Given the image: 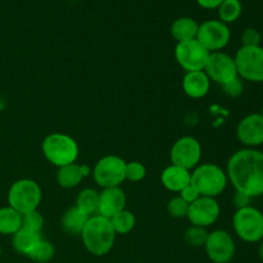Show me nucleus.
<instances>
[{"label":"nucleus","mask_w":263,"mask_h":263,"mask_svg":"<svg viewBox=\"0 0 263 263\" xmlns=\"http://www.w3.org/2000/svg\"><path fill=\"white\" fill-rule=\"evenodd\" d=\"M229 181L235 192L252 199L263 195V152L243 148L230 157L226 168Z\"/></svg>","instance_id":"f257e3e1"},{"label":"nucleus","mask_w":263,"mask_h":263,"mask_svg":"<svg viewBox=\"0 0 263 263\" xmlns=\"http://www.w3.org/2000/svg\"><path fill=\"white\" fill-rule=\"evenodd\" d=\"M204 72L210 77L211 81L216 82L221 86L239 77L234 57L229 55L228 53H223V51H215V53L210 54L207 64L204 67Z\"/></svg>","instance_id":"ddd939ff"},{"label":"nucleus","mask_w":263,"mask_h":263,"mask_svg":"<svg viewBox=\"0 0 263 263\" xmlns=\"http://www.w3.org/2000/svg\"><path fill=\"white\" fill-rule=\"evenodd\" d=\"M110 225H112L113 230H115L116 235L121 234V235H126V234L131 233L136 225V218L131 211L125 210L120 211L116 213L115 216L109 218Z\"/></svg>","instance_id":"393cba45"},{"label":"nucleus","mask_w":263,"mask_h":263,"mask_svg":"<svg viewBox=\"0 0 263 263\" xmlns=\"http://www.w3.org/2000/svg\"><path fill=\"white\" fill-rule=\"evenodd\" d=\"M98 200H99V193L95 189L81 190L76 198V207L87 216L98 215Z\"/></svg>","instance_id":"b1692460"},{"label":"nucleus","mask_w":263,"mask_h":263,"mask_svg":"<svg viewBox=\"0 0 263 263\" xmlns=\"http://www.w3.org/2000/svg\"><path fill=\"white\" fill-rule=\"evenodd\" d=\"M126 207V194L120 186L107 187L99 193V200H98V215L105 218H110L118 213L120 211L125 210Z\"/></svg>","instance_id":"dca6fc26"},{"label":"nucleus","mask_w":263,"mask_h":263,"mask_svg":"<svg viewBox=\"0 0 263 263\" xmlns=\"http://www.w3.org/2000/svg\"><path fill=\"white\" fill-rule=\"evenodd\" d=\"M236 138L244 148L257 149L263 145V117L261 113H249L236 127Z\"/></svg>","instance_id":"2eb2a0df"},{"label":"nucleus","mask_w":263,"mask_h":263,"mask_svg":"<svg viewBox=\"0 0 263 263\" xmlns=\"http://www.w3.org/2000/svg\"><path fill=\"white\" fill-rule=\"evenodd\" d=\"M251 200L252 198L248 197V195L243 194V193L240 192H235V194H234L233 197V204L235 205L236 210H239V208H244L251 205Z\"/></svg>","instance_id":"f704fd0d"},{"label":"nucleus","mask_w":263,"mask_h":263,"mask_svg":"<svg viewBox=\"0 0 263 263\" xmlns=\"http://www.w3.org/2000/svg\"><path fill=\"white\" fill-rule=\"evenodd\" d=\"M222 90L228 97L231 98H238L243 94L244 91V84H243V80L240 77H236V79L231 80L229 81L228 84L222 85Z\"/></svg>","instance_id":"473e14b6"},{"label":"nucleus","mask_w":263,"mask_h":263,"mask_svg":"<svg viewBox=\"0 0 263 263\" xmlns=\"http://www.w3.org/2000/svg\"><path fill=\"white\" fill-rule=\"evenodd\" d=\"M192 184L197 187L200 197L216 198L228 186V174L216 163L198 164L192 172Z\"/></svg>","instance_id":"20e7f679"},{"label":"nucleus","mask_w":263,"mask_h":263,"mask_svg":"<svg viewBox=\"0 0 263 263\" xmlns=\"http://www.w3.org/2000/svg\"><path fill=\"white\" fill-rule=\"evenodd\" d=\"M262 36L257 28L248 27L241 33V46H259Z\"/></svg>","instance_id":"2f4dec72"},{"label":"nucleus","mask_w":263,"mask_h":263,"mask_svg":"<svg viewBox=\"0 0 263 263\" xmlns=\"http://www.w3.org/2000/svg\"><path fill=\"white\" fill-rule=\"evenodd\" d=\"M80 171H81L82 177H86L91 174V168L87 164H80Z\"/></svg>","instance_id":"e433bc0d"},{"label":"nucleus","mask_w":263,"mask_h":263,"mask_svg":"<svg viewBox=\"0 0 263 263\" xmlns=\"http://www.w3.org/2000/svg\"><path fill=\"white\" fill-rule=\"evenodd\" d=\"M22 228V215L10 205L0 207V234L13 235Z\"/></svg>","instance_id":"4be33fe9"},{"label":"nucleus","mask_w":263,"mask_h":263,"mask_svg":"<svg viewBox=\"0 0 263 263\" xmlns=\"http://www.w3.org/2000/svg\"><path fill=\"white\" fill-rule=\"evenodd\" d=\"M89 218L90 216H87L86 213L80 211L74 205V207L68 208L63 213V216H62V228H63V230L66 233L71 234V235H81L82 230H84L85 225L87 223Z\"/></svg>","instance_id":"6ab92c4d"},{"label":"nucleus","mask_w":263,"mask_h":263,"mask_svg":"<svg viewBox=\"0 0 263 263\" xmlns=\"http://www.w3.org/2000/svg\"><path fill=\"white\" fill-rule=\"evenodd\" d=\"M211 80L204 71L186 72L182 79V90L192 99H200L208 94Z\"/></svg>","instance_id":"f3484780"},{"label":"nucleus","mask_w":263,"mask_h":263,"mask_svg":"<svg viewBox=\"0 0 263 263\" xmlns=\"http://www.w3.org/2000/svg\"><path fill=\"white\" fill-rule=\"evenodd\" d=\"M238 76L246 81L261 84L263 82V48L259 46H241L235 57Z\"/></svg>","instance_id":"0eeeda50"},{"label":"nucleus","mask_w":263,"mask_h":263,"mask_svg":"<svg viewBox=\"0 0 263 263\" xmlns=\"http://www.w3.org/2000/svg\"><path fill=\"white\" fill-rule=\"evenodd\" d=\"M189 204L182 198L174 197L167 204V212L174 218H184L187 216Z\"/></svg>","instance_id":"c756f323"},{"label":"nucleus","mask_w":263,"mask_h":263,"mask_svg":"<svg viewBox=\"0 0 263 263\" xmlns=\"http://www.w3.org/2000/svg\"><path fill=\"white\" fill-rule=\"evenodd\" d=\"M258 254H259V258L262 259L263 262V239L259 241V249H258Z\"/></svg>","instance_id":"4c0bfd02"},{"label":"nucleus","mask_w":263,"mask_h":263,"mask_svg":"<svg viewBox=\"0 0 263 263\" xmlns=\"http://www.w3.org/2000/svg\"><path fill=\"white\" fill-rule=\"evenodd\" d=\"M82 179L84 177L80 171V164L77 163L59 167L58 172H57V182L63 189H73V187L79 186Z\"/></svg>","instance_id":"5701e85b"},{"label":"nucleus","mask_w":263,"mask_h":263,"mask_svg":"<svg viewBox=\"0 0 263 263\" xmlns=\"http://www.w3.org/2000/svg\"><path fill=\"white\" fill-rule=\"evenodd\" d=\"M208 258L213 263H229L235 256L236 246L233 235L226 230H218L208 233L207 241L204 244Z\"/></svg>","instance_id":"f8f14e48"},{"label":"nucleus","mask_w":263,"mask_h":263,"mask_svg":"<svg viewBox=\"0 0 263 263\" xmlns=\"http://www.w3.org/2000/svg\"><path fill=\"white\" fill-rule=\"evenodd\" d=\"M170 157H171L172 164L192 171L198 164H200L202 145L198 139L193 136H182L174 143L170 152Z\"/></svg>","instance_id":"9b49d317"},{"label":"nucleus","mask_w":263,"mask_h":263,"mask_svg":"<svg viewBox=\"0 0 263 263\" xmlns=\"http://www.w3.org/2000/svg\"><path fill=\"white\" fill-rule=\"evenodd\" d=\"M41 187L35 180L21 179L13 182L8 192V205L14 208L21 215L37 210L41 203Z\"/></svg>","instance_id":"39448f33"},{"label":"nucleus","mask_w":263,"mask_h":263,"mask_svg":"<svg viewBox=\"0 0 263 263\" xmlns=\"http://www.w3.org/2000/svg\"><path fill=\"white\" fill-rule=\"evenodd\" d=\"M162 185L172 193H180L192 182V171L182 167L170 164L161 174Z\"/></svg>","instance_id":"a211bd4d"},{"label":"nucleus","mask_w":263,"mask_h":263,"mask_svg":"<svg viewBox=\"0 0 263 263\" xmlns=\"http://www.w3.org/2000/svg\"><path fill=\"white\" fill-rule=\"evenodd\" d=\"M179 197L182 198V199H184L187 204H192L193 202H195V200L200 197V194H199V192L197 190V187H195L194 185L190 182L187 186H185L184 189L179 193Z\"/></svg>","instance_id":"72a5a7b5"},{"label":"nucleus","mask_w":263,"mask_h":263,"mask_svg":"<svg viewBox=\"0 0 263 263\" xmlns=\"http://www.w3.org/2000/svg\"><path fill=\"white\" fill-rule=\"evenodd\" d=\"M126 162L118 156H105L95 163L92 168L94 181L102 189L121 186L126 180Z\"/></svg>","instance_id":"6e6552de"},{"label":"nucleus","mask_w":263,"mask_h":263,"mask_svg":"<svg viewBox=\"0 0 263 263\" xmlns=\"http://www.w3.org/2000/svg\"><path fill=\"white\" fill-rule=\"evenodd\" d=\"M217 10L218 20L229 25V23L236 22L240 18L241 13H243V4L240 0H223Z\"/></svg>","instance_id":"a878e982"},{"label":"nucleus","mask_w":263,"mask_h":263,"mask_svg":"<svg viewBox=\"0 0 263 263\" xmlns=\"http://www.w3.org/2000/svg\"><path fill=\"white\" fill-rule=\"evenodd\" d=\"M55 254V248H54L53 244L48 240H44L43 238L37 241V243L33 246V248L31 249L30 253L27 254V257L30 259H32L33 262L37 263H46L51 261Z\"/></svg>","instance_id":"bb28decb"},{"label":"nucleus","mask_w":263,"mask_h":263,"mask_svg":"<svg viewBox=\"0 0 263 263\" xmlns=\"http://www.w3.org/2000/svg\"><path fill=\"white\" fill-rule=\"evenodd\" d=\"M231 31L229 25L220 20H208L200 23L198 28L197 40L207 49L210 53L222 51L230 43Z\"/></svg>","instance_id":"1a4fd4ad"},{"label":"nucleus","mask_w":263,"mask_h":263,"mask_svg":"<svg viewBox=\"0 0 263 263\" xmlns=\"http://www.w3.org/2000/svg\"><path fill=\"white\" fill-rule=\"evenodd\" d=\"M210 54V51L197 39L177 43L175 48L176 62L186 72L204 71Z\"/></svg>","instance_id":"9d476101"},{"label":"nucleus","mask_w":263,"mask_h":263,"mask_svg":"<svg viewBox=\"0 0 263 263\" xmlns=\"http://www.w3.org/2000/svg\"><path fill=\"white\" fill-rule=\"evenodd\" d=\"M146 175V168L141 162L134 161V162H126V171L125 176L126 180L131 182H139L144 180Z\"/></svg>","instance_id":"7c9ffc66"},{"label":"nucleus","mask_w":263,"mask_h":263,"mask_svg":"<svg viewBox=\"0 0 263 263\" xmlns=\"http://www.w3.org/2000/svg\"><path fill=\"white\" fill-rule=\"evenodd\" d=\"M220 213L221 207L216 198L199 197L195 202L189 204L186 217L192 225L207 229L218 220Z\"/></svg>","instance_id":"4468645a"},{"label":"nucleus","mask_w":263,"mask_h":263,"mask_svg":"<svg viewBox=\"0 0 263 263\" xmlns=\"http://www.w3.org/2000/svg\"><path fill=\"white\" fill-rule=\"evenodd\" d=\"M82 243L92 256L102 257L109 253L115 246L116 233L109 218L94 215L89 218L81 233Z\"/></svg>","instance_id":"f03ea898"},{"label":"nucleus","mask_w":263,"mask_h":263,"mask_svg":"<svg viewBox=\"0 0 263 263\" xmlns=\"http://www.w3.org/2000/svg\"><path fill=\"white\" fill-rule=\"evenodd\" d=\"M198 5L203 9H208V10H212V9H217L221 4L223 3V0H197Z\"/></svg>","instance_id":"c9c22d12"},{"label":"nucleus","mask_w":263,"mask_h":263,"mask_svg":"<svg viewBox=\"0 0 263 263\" xmlns=\"http://www.w3.org/2000/svg\"><path fill=\"white\" fill-rule=\"evenodd\" d=\"M41 238H43L41 233H36V231H31L28 229L21 228L17 233L12 235V246L15 252L23 254V256H27L31 249L33 248V246Z\"/></svg>","instance_id":"412c9836"},{"label":"nucleus","mask_w":263,"mask_h":263,"mask_svg":"<svg viewBox=\"0 0 263 263\" xmlns=\"http://www.w3.org/2000/svg\"><path fill=\"white\" fill-rule=\"evenodd\" d=\"M208 233L204 228H199V226L192 225L190 228L186 229L184 234V240L187 246L194 247V248H199V247H204L205 241H207Z\"/></svg>","instance_id":"cd10ccee"},{"label":"nucleus","mask_w":263,"mask_h":263,"mask_svg":"<svg viewBox=\"0 0 263 263\" xmlns=\"http://www.w3.org/2000/svg\"><path fill=\"white\" fill-rule=\"evenodd\" d=\"M199 23L192 17H180L171 25V35L177 43L197 39Z\"/></svg>","instance_id":"aec40b11"},{"label":"nucleus","mask_w":263,"mask_h":263,"mask_svg":"<svg viewBox=\"0 0 263 263\" xmlns=\"http://www.w3.org/2000/svg\"><path fill=\"white\" fill-rule=\"evenodd\" d=\"M261 116L263 117V105H262V110H261Z\"/></svg>","instance_id":"ea45409f"},{"label":"nucleus","mask_w":263,"mask_h":263,"mask_svg":"<svg viewBox=\"0 0 263 263\" xmlns=\"http://www.w3.org/2000/svg\"><path fill=\"white\" fill-rule=\"evenodd\" d=\"M44 223H45V221H44L43 215L37 210L32 211L30 213H26V215H22V228L28 229V230L41 233V230L44 228Z\"/></svg>","instance_id":"c85d7f7f"},{"label":"nucleus","mask_w":263,"mask_h":263,"mask_svg":"<svg viewBox=\"0 0 263 263\" xmlns=\"http://www.w3.org/2000/svg\"><path fill=\"white\" fill-rule=\"evenodd\" d=\"M0 257H2V246H0Z\"/></svg>","instance_id":"58836bf2"},{"label":"nucleus","mask_w":263,"mask_h":263,"mask_svg":"<svg viewBox=\"0 0 263 263\" xmlns=\"http://www.w3.org/2000/svg\"><path fill=\"white\" fill-rule=\"evenodd\" d=\"M233 228L246 243H259L263 239V212L253 205L239 208L233 216Z\"/></svg>","instance_id":"423d86ee"},{"label":"nucleus","mask_w":263,"mask_h":263,"mask_svg":"<svg viewBox=\"0 0 263 263\" xmlns=\"http://www.w3.org/2000/svg\"><path fill=\"white\" fill-rule=\"evenodd\" d=\"M41 151L49 163L55 167L76 163L79 158V144L73 138L63 133L49 134L41 144Z\"/></svg>","instance_id":"7ed1b4c3"}]
</instances>
